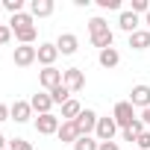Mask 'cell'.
Instances as JSON below:
<instances>
[{
	"instance_id": "6da1fadb",
	"label": "cell",
	"mask_w": 150,
	"mask_h": 150,
	"mask_svg": "<svg viewBox=\"0 0 150 150\" xmlns=\"http://www.w3.org/2000/svg\"><path fill=\"white\" fill-rule=\"evenodd\" d=\"M12 62H15L18 68H30L33 62H38V47H33V44H18V47L12 50Z\"/></svg>"
},
{
	"instance_id": "7a4b0ae2",
	"label": "cell",
	"mask_w": 150,
	"mask_h": 150,
	"mask_svg": "<svg viewBox=\"0 0 150 150\" xmlns=\"http://www.w3.org/2000/svg\"><path fill=\"white\" fill-rule=\"evenodd\" d=\"M112 118H115V124L124 129V127H129V124L135 121V106H132L129 100H121V103H115V109H112Z\"/></svg>"
},
{
	"instance_id": "3957f363",
	"label": "cell",
	"mask_w": 150,
	"mask_h": 150,
	"mask_svg": "<svg viewBox=\"0 0 150 150\" xmlns=\"http://www.w3.org/2000/svg\"><path fill=\"white\" fill-rule=\"evenodd\" d=\"M97 121H100V118H97V112H94V109H83V112H80V118L74 121V124H77L80 135H91V132L97 129Z\"/></svg>"
},
{
	"instance_id": "277c9868",
	"label": "cell",
	"mask_w": 150,
	"mask_h": 150,
	"mask_svg": "<svg viewBox=\"0 0 150 150\" xmlns=\"http://www.w3.org/2000/svg\"><path fill=\"white\" fill-rule=\"evenodd\" d=\"M59 127H62V121L50 112V115H38L35 118V132L38 135H56L59 132Z\"/></svg>"
},
{
	"instance_id": "5b68a950",
	"label": "cell",
	"mask_w": 150,
	"mask_h": 150,
	"mask_svg": "<svg viewBox=\"0 0 150 150\" xmlns=\"http://www.w3.org/2000/svg\"><path fill=\"white\" fill-rule=\"evenodd\" d=\"M62 83H65V88L74 94V91H83L86 88V74L80 71V68H68L65 71V77H62Z\"/></svg>"
},
{
	"instance_id": "8992f818",
	"label": "cell",
	"mask_w": 150,
	"mask_h": 150,
	"mask_svg": "<svg viewBox=\"0 0 150 150\" xmlns=\"http://www.w3.org/2000/svg\"><path fill=\"white\" fill-rule=\"evenodd\" d=\"M118 129H121V127L115 124V118H100L94 135H97V141H115V132H118Z\"/></svg>"
},
{
	"instance_id": "52a82bcc",
	"label": "cell",
	"mask_w": 150,
	"mask_h": 150,
	"mask_svg": "<svg viewBox=\"0 0 150 150\" xmlns=\"http://www.w3.org/2000/svg\"><path fill=\"white\" fill-rule=\"evenodd\" d=\"M62 77H65V71H59V68H44V71L38 74V83H41L47 91H53V88L62 86Z\"/></svg>"
},
{
	"instance_id": "ba28073f",
	"label": "cell",
	"mask_w": 150,
	"mask_h": 150,
	"mask_svg": "<svg viewBox=\"0 0 150 150\" xmlns=\"http://www.w3.org/2000/svg\"><path fill=\"white\" fill-rule=\"evenodd\" d=\"M9 115H12L15 124H27V121L33 118V106H30V100H15V103L9 106Z\"/></svg>"
},
{
	"instance_id": "9c48e42d",
	"label": "cell",
	"mask_w": 150,
	"mask_h": 150,
	"mask_svg": "<svg viewBox=\"0 0 150 150\" xmlns=\"http://www.w3.org/2000/svg\"><path fill=\"white\" fill-rule=\"evenodd\" d=\"M77 47H80V38L74 35V33H62V35L56 38V50H59L62 56H74Z\"/></svg>"
},
{
	"instance_id": "30bf717a",
	"label": "cell",
	"mask_w": 150,
	"mask_h": 150,
	"mask_svg": "<svg viewBox=\"0 0 150 150\" xmlns=\"http://www.w3.org/2000/svg\"><path fill=\"white\" fill-rule=\"evenodd\" d=\"M129 103L132 106H138V109H150V86H132V91H129Z\"/></svg>"
},
{
	"instance_id": "8fae6325",
	"label": "cell",
	"mask_w": 150,
	"mask_h": 150,
	"mask_svg": "<svg viewBox=\"0 0 150 150\" xmlns=\"http://www.w3.org/2000/svg\"><path fill=\"white\" fill-rule=\"evenodd\" d=\"M56 135H59L62 144H71V147H74V144H77V138H80V129H77V124H74V121H62V127H59Z\"/></svg>"
},
{
	"instance_id": "7c38bea8",
	"label": "cell",
	"mask_w": 150,
	"mask_h": 150,
	"mask_svg": "<svg viewBox=\"0 0 150 150\" xmlns=\"http://www.w3.org/2000/svg\"><path fill=\"white\" fill-rule=\"evenodd\" d=\"M30 106H33V112H38V115H50V109H53L56 103H53V97H50V94L38 91V94H33Z\"/></svg>"
},
{
	"instance_id": "4fadbf2b",
	"label": "cell",
	"mask_w": 150,
	"mask_h": 150,
	"mask_svg": "<svg viewBox=\"0 0 150 150\" xmlns=\"http://www.w3.org/2000/svg\"><path fill=\"white\" fill-rule=\"evenodd\" d=\"M59 59V50H56V44H38V62L44 65V68H53V62Z\"/></svg>"
},
{
	"instance_id": "5bb4252c",
	"label": "cell",
	"mask_w": 150,
	"mask_h": 150,
	"mask_svg": "<svg viewBox=\"0 0 150 150\" xmlns=\"http://www.w3.org/2000/svg\"><path fill=\"white\" fill-rule=\"evenodd\" d=\"M53 0H33L30 3V15L33 18H47V15H53Z\"/></svg>"
},
{
	"instance_id": "9a60e30c",
	"label": "cell",
	"mask_w": 150,
	"mask_h": 150,
	"mask_svg": "<svg viewBox=\"0 0 150 150\" xmlns=\"http://www.w3.org/2000/svg\"><path fill=\"white\" fill-rule=\"evenodd\" d=\"M118 27H121L124 33H129V35H132V33H138V15H135L132 9H129V12H121Z\"/></svg>"
},
{
	"instance_id": "2e32d148",
	"label": "cell",
	"mask_w": 150,
	"mask_h": 150,
	"mask_svg": "<svg viewBox=\"0 0 150 150\" xmlns=\"http://www.w3.org/2000/svg\"><path fill=\"white\" fill-rule=\"evenodd\" d=\"M97 62L103 65V68H118V62H121V53L115 50V47H106V50H100V56H97Z\"/></svg>"
},
{
	"instance_id": "e0dca14e",
	"label": "cell",
	"mask_w": 150,
	"mask_h": 150,
	"mask_svg": "<svg viewBox=\"0 0 150 150\" xmlns=\"http://www.w3.org/2000/svg\"><path fill=\"white\" fill-rule=\"evenodd\" d=\"M129 47L132 50H147L150 47V30H138L129 35Z\"/></svg>"
},
{
	"instance_id": "ac0fdd59",
	"label": "cell",
	"mask_w": 150,
	"mask_h": 150,
	"mask_svg": "<svg viewBox=\"0 0 150 150\" xmlns=\"http://www.w3.org/2000/svg\"><path fill=\"white\" fill-rule=\"evenodd\" d=\"M144 129H147V127L141 124V118H135L129 127H124V129H121V135H124V141H135V138H138Z\"/></svg>"
},
{
	"instance_id": "d6986e66",
	"label": "cell",
	"mask_w": 150,
	"mask_h": 150,
	"mask_svg": "<svg viewBox=\"0 0 150 150\" xmlns=\"http://www.w3.org/2000/svg\"><path fill=\"white\" fill-rule=\"evenodd\" d=\"M35 35H38V30H35V24H27V27H21V30H15V38H18L21 44H33V41H35Z\"/></svg>"
},
{
	"instance_id": "ffe728a7",
	"label": "cell",
	"mask_w": 150,
	"mask_h": 150,
	"mask_svg": "<svg viewBox=\"0 0 150 150\" xmlns=\"http://www.w3.org/2000/svg\"><path fill=\"white\" fill-rule=\"evenodd\" d=\"M115 44V33L112 30H106V33H100V35H91V47H97V50H106V47H112Z\"/></svg>"
},
{
	"instance_id": "44dd1931",
	"label": "cell",
	"mask_w": 150,
	"mask_h": 150,
	"mask_svg": "<svg viewBox=\"0 0 150 150\" xmlns=\"http://www.w3.org/2000/svg\"><path fill=\"white\" fill-rule=\"evenodd\" d=\"M80 112H83V106L71 97V100L62 106V121H77V118H80Z\"/></svg>"
},
{
	"instance_id": "7402d4cb",
	"label": "cell",
	"mask_w": 150,
	"mask_h": 150,
	"mask_svg": "<svg viewBox=\"0 0 150 150\" xmlns=\"http://www.w3.org/2000/svg\"><path fill=\"white\" fill-rule=\"evenodd\" d=\"M74 150H100V141L91 138V135H80L77 144H74Z\"/></svg>"
},
{
	"instance_id": "603a6c76",
	"label": "cell",
	"mask_w": 150,
	"mask_h": 150,
	"mask_svg": "<svg viewBox=\"0 0 150 150\" xmlns=\"http://www.w3.org/2000/svg\"><path fill=\"white\" fill-rule=\"evenodd\" d=\"M47 94H50V97H53V103H59V106H65V103L71 100V91L65 88V83H62L59 88H53V91H47Z\"/></svg>"
},
{
	"instance_id": "cb8c5ba5",
	"label": "cell",
	"mask_w": 150,
	"mask_h": 150,
	"mask_svg": "<svg viewBox=\"0 0 150 150\" xmlns=\"http://www.w3.org/2000/svg\"><path fill=\"white\" fill-rule=\"evenodd\" d=\"M106 30H109V24H106L103 18H91V21H88V33H91V35H100V33H106Z\"/></svg>"
},
{
	"instance_id": "d4e9b609",
	"label": "cell",
	"mask_w": 150,
	"mask_h": 150,
	"mask_svg": "<svg viewBox=\"0 0 150 150\" xmlns=\"http://www.w3.org/2000/svg\"><path fill=\"white\" fill-rule=\"evenodd\" d=\"M3 9L12 12V15H18V12H24V0H3Z\"/></svg>"
},
{
	"instance_id": "484cf974",
	"label": "cell",
	"mask_w": 150,
	"mask_h": 150,
	"mask_svg": "<svg viewBox=\"0 0 150 150\" xmlns=\"http://www.w3.org/2000/svg\"><path fill=\"white\" fill-rule=\"evenodd\" d=\"M135 144H138V150H150V129H144V132L135 138Z\"/></svg>"
},
{
	"instance_id": "4316f807",
	"label": "cell",
	"mask_w": 150,
	"mask_h": 150,
	"mask_svg": "<svg viewBox=\"0 0 150 150\" xmlns=\"http://www.w3.org/2000/svg\"><path fill=\"white\" fill-rule=\"evenodd\" d=\"M9 150H33V147H30V141H24V138H12V141H9Z\"/></svg>"
},
{
	"instance_id": "83f0119b",
	"label": "cell",
	"mask_w": 150,
	"mask_h": 150,
	"mask_svg": "<svg viewBox=\"0 0 150 150\" xmlns=\"http://www.w3.org/2000/svg\"><path fill=\"white\" fill-rule=\"evenodd\" d=\"M132 12H135V15H138V12L147 15V12H150V3H147V0H132Z\"/></svg>"
},
{
	"instance_id": "f1b7e54d",
	"label": "cell",
	"mask_w": 150,
	"mask_h": 150,
	"mask_svg": "<svg viewBox=\"0 0 150 150\" xmlns=\"http://www.w3.org/2000/svg\"><path fill=\"white\" fill-rule=\"evenodd\" d=\"M9 41H12V30L6 24H0V44H9Z\"/></svg>"
},
{
	"instance_id": "f546056e",
	"label": "cell",
	"mask_w": 150,
	"mask_h": 150,
	"mask_svg": "<svg viewBox=\"0 0 150 150\" xmlns=\"http://www.w3.org/2000/svg\"><path fill=\"white\" fill-rule=\"evenodd\" d=\"M100 9H121V0H97Z\"/></svg>"
},
{
	"instance_id": "4dcf8cb0",
	"label": "cell",
	"mask_w": 150,
	"mask_h": 150,
	"mask_svg": "<svg viewBox=\"0 0 150 150\" xmlns=\"http://www.w3.org/2000/svg\"><path fill=\"white\" fill-rule=\"evenodd\" d=\"M12 115H9V106L6 103H0V124H3V121H9Z\"/></svg>"
},
{
	"instance_id": "1f68e13d",
	"label": "cell",
	"mask_w": 150,
	"mask_h": 150,
	"mask_svg": "<svg viewBox=\"0 0 150 150\" xmlns=\"http://www.w3.org/2000/svg\"><path fill=\"white\" fill-rule=\"evenodd\" d=\"M100 150H121L118 141H100Z\"/></svg>"
},
{
	"instance_id": "d6a6232c",
	"label": "cell",
	"mask_w": 150,
	"mask_h": 150,
	"mask_svg": "<svg viewBox=\"0 0 150 150\" xmlns=\"http://www.w3.org/2000/svg\"><path fill=\"white\" fill-rule=\"evenodd\" d=\"M141 124H144V127H150V109H144V112H141Z\"/></svg>"
},
{
	"instance_id": "836d02e7",
	"label": "cell",
	"mask_w": 150,
	"mask_h": 150,
	"mask_svg": "<svg viewBox=\"0 0 150 150\" xmlns=\"http://www.w3.org/2000/svg\"><path fill=\"white\" fill-rule=\"evenodd\" d=\"M0 150H6V138H3V132H0Z\"/></svg>"
},
{
	"instance_id": "e575fe53",
	"label": "cell",
	"mask_w": 150,
	"mask_h": 150,
	"mask_svg": "<svg viewBox=\"0 0 150 150\" xmlns=\"http://www.w3.org/2000/svg\"><path fill=\"white\" fill-rule=\"evenodd\" d=\"M147 27H150V12H147Z\"/></svg>"
},
{
	"instance_id": "d590c367",
	"label": "cell",
	"mask_w": 150,
	"mask_h": 150,
	"mask_svg": "<svg viewBox=\"0 0 150 150\" xmlns=\"http://www.w3.org/2000/svg\"><path fill=\"white\" fill-rule=\"evenodd\" d=\"M6 150H9V147H6Z\"/></svg>"
}]
</instances>
